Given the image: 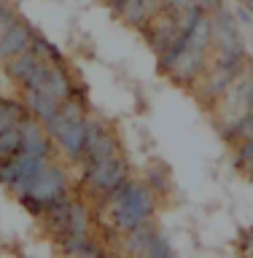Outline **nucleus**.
<instances>
[{
  "mask_svg": "<svg viewBox=\"0 0 253 258\" xmlns=\"http://www.w3.org/2000/svg\"><path fill=\"white\" fill-rule=\"evenodd\" d=\"M19 135H22V151L24 153H32V156H40V159H54L57 156L52 135H48L46 126L40 124V121H35L32 116H24L19 121Z\"/></svg>",
  "mask_w": 253,
  "mask_h": 258,
  "instance_id": "obj_6",
  "label": "nucleus"
},
{
  "mask_svg": "<svg viewBox=\"0 0 253 258\" xmlns=\"http://www.w3.org/2000/svg\"><path fill=\"white\" fill-rule=\"evenodd\" d=\"M121 153V145L116 140V135L103 124L100 118H89L86 116V135H84V153H81V167H92L100 161Z\"/></svg>",
  "mask_w": 253,
  "mask_h": 258,
  "instance_id": "obj_4",
  "label": "nucleus"
},
{
  "mask_svg": "<svg viewBox=\"0 0 253 258\" xmlns=\"http://www.w3.org/2000/svg\"><path fill=\"white\" fill-rule=\"evenodd\" d=\"M11 22H16V14H14L8 6H3V3H0V35L6 32V27H8Z\"/></svg>",
  "mask_w": 253,
  "mask_h": 258,
  "instance_id": "obj_17",
  "label": "nucleus"
},
{
  "mask_svg": "<svg viewBox=\"0 0 253 258\" xmlns=\"http://www.w3.org/2000/svg\"><path fill=\"white\" fill-rule=\"evenodd\" d=\"M24 116H27V110H24L22 102L3 100V97H0V132H6V129L16 126Z\"/></svg>",
  "mask_w": 253,
  "mask_h": 258,
  "instance_id": "obj_11",
  "label": "nucleus"
},
{
  "mask_svg": "<svg viewBox=\"0 0 253 258\" xmlns=\"http://www.w3.org/2000/svg\"><path fill=\"white\" fill-rule=\"evenodd\" d=\"M48 64H57V62H46L43 56H38L32 48H27V51H22L19 56L6 62V76L14 84H19L22 89H38L48 70Z\"/></svg>",
  "mask_w": 253,
  "mask_h": 258,
  "instance_id": "obj_5",
  "label": "nucleus"
},
{
  "mask_svg": "<svg viewBox=\"0 0 253 258\" xmlns=\"http://www.w3.org/2000/svg\"><path fill=\"white\" fill-rule=\"evenodd\" d=\"M32 38H35V32H32L30 24L24 22H11L6 27V32L0 35V62H8L14 59V56H19L22 51H27L32 46Z\"/></svg>",
  "mask_w": 253,
  "mask_h": 258,
  "instance_id": "obj_8",
  "label": "nucleus"
},
{
  "mask_svg": "<svg viewBox=\"0 0 253 258\" xmlns=\"http://www.w3.org/2000/svg\"><path fill=\"white\" fill-rule=\"evenodd\" d=\"M3 159H6V156H3V153H0V161H3Z\"/></svg>",
  "mask_w": 253,
  "mask_h": 258,
  "instance_id": "obj_22",
  "label": "nucleus"
},
{
  "mask_svg": "<svg viewBox=\"0 0 253 258\" xmlns=\"http://www.w3.org/2000/svg\"><path fill=\"white\" fill-rule=\"evenodd\" d=\"M129 164L124 159V153H116V156L100 161V164L84 167L81 172V183L86 185L89 191H94L97 197H108L111 191H116L124 180H129Z\"/></svg>",
  "mask_w": 253,
  "mask_h": 258,
  "instance_id": "obj_3",
  "label": "nucleus"
},
{
  "mask_svg": "<svg viewBox=\"0 0 253 258\" xmlns=\"http://www.w3.org/2000/svg\"><path fill=\"white\" fill-rule=\"evenodd\" d=\"M35 92L52 97V100H57V102H65V100H70L73 94H78L81 89H76L70 73L65 70L62 62H60V64H48L46 76H43V81H40V86L35 89Z\"/></svg>",
  "mask_w": 253,
  "mask_h": 258,
  "instance_id": "obj_7",
  "label": "nucleus"
},
{
  "mask_svg": "<svg viewBox=\"0 0 253 258\" xmlns=\"http://www.w3.org/2000/svg\"><path fill=\"white\" fill-rule=\"evenodd\" d=\"M140 258H173V247H170V242L165 234H154L151 242H148V247L140 253Z\"/></svg>",
  "mask_w": 253,
  "mask_h": 258,
  "instance_id": "obj_12",
  "label": "nucleus"
},
{
  "mask_svg": "<svg viewBox=\"0 0 253 258\" xmlns=\"http://www.w3.org/2000/svg\"><path fill=\"white\" fill-rule=\"evenodd\" d=\"M89 237V210L84 202L70 199V221H68V231L62 234V242L68 239H86Z\"/></svg>",
  "mask_w": 253,
  "mask_h": 258,
  "instance_id": "obj_10",
  "label": "nucleus"
},
{
  "mask_svg": "<svg viewBox=\"0 0 253 258\" xmlns=\"http://www.w3.org/2000/svg\"><path fill=\"white\" fill-rule=\"evenodd\" d=\"M199 0H165V8H170V11H175V14H183V11H189L191 6H197Z\"/></svg>",
  "mask_w": 253,
  "mask_h": 258,
  "instance_id": "obj_16",
  "label": "nucleus"
},
{
  "mask_svg": "<svg viewBox=\"0 0 253 258\" xmlns=\"http://www.w3.org/2000/svg\"><path fill=\"white\" fill-rule=\"evenodd\" d=\"M108 215L119 231H132L140 229L143 223L151 221L154 215V188L135 180H124L116 191L105 197Z\"/></svg>",
  "mask_w": 253,
  "mask_h": 258,
  "instance_id": "obj_1",
  "label": "nucleus"
},
{
  "mask_svg": "<svg viewBox=\"0 0 253 258\" xmlns=\"http://www.w3.org/2000/svg\"><path fill=\"white\" fill-rule=\"evenodd\" d=\"M22 105H24V110H27V116H32L35 121H40V124H48V121L57 116V110H60L62 102L35 92V89H22Z\"/></svg>",
  "mask_w": 253,
  "mask_h": 258,
  "instance_id": "obj_9",
  "label": "nucleus"
},
{
  "mask_svg": "<svg viewBox=\"0 0 253 258\" xmlns=\"http://www.w3.org/2000/svg\"><path fill=\"white\" fill-rule=\"evenodd\" d=\"M30 48H32V51H35L38 56H43L46 62H57V64L62 62V51H60V48H57L54 43H48L46 38H40V35L32 38V46H30Z\"/></svg>",
  "mask_w": 253,
  "mask_h": 258,
  "instance_id": "obj_15",
  "label": "nucleus"
},
{
  "mask_svg": "<svg viewBox=\"0 0 253 258\" xmlns=\"http://www.w3.org/2000/svg\"><path fill=\"white\" fill-rule=\"evenodd\" d=\"M234 164H237L242 172L253 175V137L237 143V151H234Z\"/></svg>",
  "mask_w": 253,
  "mask_h": 258,
  "instance_id": "obj_14",
  "label": "nucleus"
},
{
  "mask_svg": "<svg viewBox=\"0 0 253 258\" xmlns=\"http://www.w3.org/2000/svg\"><path fill=\"white\" fill-rule=\"evenodd\" d=\"M22 151V135H19V124L0 132V153L3 156H14V153Z\"/></svg>",
  "mask_w": 253,
  "mask_h": 258,
  "instance_id": "obj_13",
  "label": "nucleus"
},
{
  "mask_svg": "<svg viewBox=\"0 0 253 258\" xmlns=\"http://www.w3.org/2000/svg\"><path fill=\"white\" fill-rule=\"evenodd\" d=\"M94 258H127V255H116V253H94Z\"/></svg>",
  "mask_w": 253,
  "mask_h": 258,
  "instance_id": "obj_19",
  "label": "nucleus"
},
{
  "mask_svg": "<svg viewBox=\"0 0 253 258\" xmlns=\"http://www.w3.org/2000/svg\"><path fill=\"white\" fill-rule=\"evenodd\" d=\"M65 194H68V175H65V169L57 164V159H54V161H48V167L32 180V185L19 199L30 213L43 215L52 205L65 199Z\"/></svg>",
  "mask_w": 253,
  "mask_h": 258,
  "instance_id": "obj_2",
  "label": "nucleus"
},
{
  "mask_svg": "<svg viewBox=\"0 0 253 258\" xmlns=\"http://www.w3.org/2000/svg\"><path fill=\"white\" fill-rule=\"evenodd\" d=\"M242 247H245V258H253V234L242 239Z\"/></svg>",
  "mask_w": 253,
  "mask_h": 258,
  "instance_id": "obj_18",
  "label": "nucleus"
},
{
  "mask_svg": "<svg viewBox=\"0 0 253 258\" xmlns=\"http://www.w3.org/2000/svg\"><path fill=\"white\" fill-rule=\"evenodd\" d=\"M248 113H253V97H250V102H248Z\"/></svg>",
  "mask_w": 253,
  "mask_h": 258,
  "instance_id": "obj_20",
  "label": "nucleus"
},
{
  "mask_svg": "<svg viewBox=\"0 0 253 258\" xmlns=\"http://www.w3.org/2000/svg\"><path fill=\"white\" fill-rule=\"evenodd\" d=\"M159 3H165V0H159Z\"/></svg>",
  "mask_w": 253,
  "mask_h": 258,
  "instance_id": "obj_23",
  "label": "nucleus"
},
{
  "mask_svg": "<svg viewBox=\"0 0 253 258\" xmlns=\"http://www.w3.org/2000/svg\"><path fill=\"white\" fill-rule=\"evenodd\" d=\"M248 8H250V14H253V0H248Z\"/></svg>",
  "mask_w": 253,
  "mask_h": 258,
  "instance_id": "obj_21",
  "label": "nucleus"
}]
</instances>
